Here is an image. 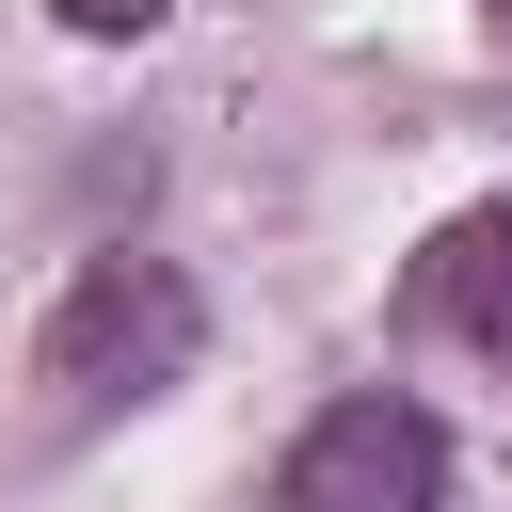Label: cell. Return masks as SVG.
Instances as JSON below:
<instances>
[{
    "instance_id": "2",
    "label": "cell",
    "mask_w": 512,
    "mask_h": 512,
    "mask_svg": "<svg viewBox=\"0 0 512 512\" xmlns=\"http://www.w3.org/2000/svg\"><path fill=\"white\" fill-rule=\"evenodd\" d=\"M272 512H448V432L400 384H352L304 416V448L272 464Z\"/></svg>"
},
{
    "instance_id": "3",
    "label": "cell",
    "mask_w": 512,
    "mask_h": 512,
    "mask_svg": "<svg viewBox=\"0 0 512 512\" xmlns=\"http://www.w3.org/2000/svg\"><path fill=\"white\" fill-rule=\"evenodd\" d=\"M416 304H432L464 352H496V368H512V208H464V224L416 256Z\"/></svg>"
},
{
    "instance_id": "4",
    "label": "cell",
    "mask_w": 512,
    "mask_h": 512,
    "mask_svg": "<svg viewBox=\"0 0 512 512\" xmlns=\"http://www.w3.org/2000/svg\"><path fill=\"white\" fill-rule=\"evenodd\" d=\"M48 16H64V32H96V48H128V32H160L176 0H48Z\"/></svg>"
},
{
    "instance_id": "1",
    "label": "cell",
    "mask_w": 512,
    "mask_h": 512,
    "mask_svg": "<svg viewBox=\"0 0 512 512\" xmlns=\"http://www.w3.org/2000/svg\"><path fill=\"white\" fill-rule=\"evenodd\" d=\"M192 352H208V304L176 256H80L32 336V384H48V416H128V400L192 384Z\"/></svg>"
}]
</instances>
